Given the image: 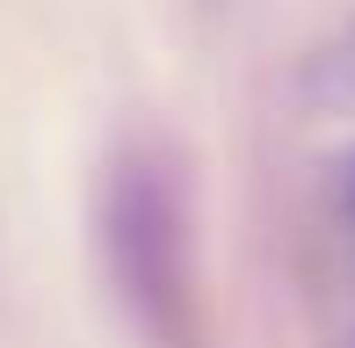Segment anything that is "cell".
I'll return each instance as SVG.
<instances>
[{
    "label": "cell",
    "instance_id": "cell-1",
    "mask_svg": "<svg viewBox=\"0 0 355 348\" xmlns=\"http://www.w3.org/2000/svg\"><path fill=\"white\" fill-rule=\"evenodd\" d=\"M109 240H116V268L123 283H131L138 305H174V290H182V268H174V211L167 196H159L145 174H123L116 182V203H109Z\"/></svg>",
    "mask_w": 355,
    "mask_h": 348
},
{
    "label": "cell",
    "instance_id": "cell-2",
    "mask_svg": "<svg viewBox=\"0 0 355 348\" xmlns=\"http://www.w3.org/2000/svg\"><path fill=\"white\" fill-rule=\"evenodd\" d=\"M341 196H348V218H355V167H348V189H341Z\"/></svg>",
    "mask_w": 355,
    "mask_h": 348
}]
</instances>
